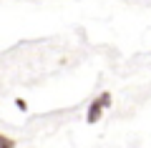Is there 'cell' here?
Segmentation results:
<instances>
[{
	"instance_id": "1",
	"label": "cell",
	"mask_w": 151,
	"mask_h": 148,
	"mask_svg": "<svg viewBox=\"0 0 151 148\" xmlns=\"http://www.w3.org/2000/svg\"><path fill=\"white\" fill-rule=\"evenodd\" d=\"M111 103H113V93H108V90H103L101 95H96V98L88 103V111H86V123L88 126H96L103 118V111L111 108Z\"/></svg>"
},
{
	"instance_id": "3",
	"label": "cell",
	"mask_w": 151,
	"mask_h": 148,
	"mask_svg": "<svg viewBox=\"0 0 151 148\" xmlns=\"http://www.w3.org/2000/svg\"><path fill=\"white\" fill-rule=\"evenodd\" d=\"M13 103H15V108H18V111H23V113L28 111V101H25V98H15Z\"/></svg>"
},
{
	"instance_id": "2",
	"label": "cell",
	"mask_w": 151,
	"mask_h": 148,
	"mask_svg": "<svg viewBox=\"0 0 151 148\" xmlns=\"http://www.w3.org/2000/svg\"><path fill=\"white\" fill-rule=\"evenodd\" d=\"M15 146H18V141H15V138L5 136V133H0V148H15Z\"/></svg>"
}]
</instances>
